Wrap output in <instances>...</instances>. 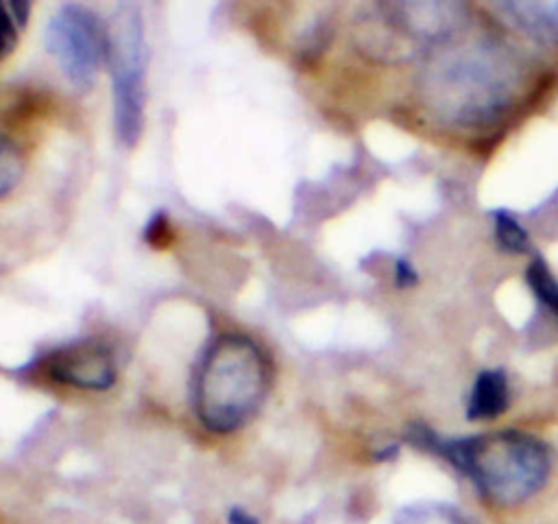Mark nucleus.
<instances>
[{"label": "nucleus", "instance_id": "f257e3e1", "mask_svg": "<svg viewBox=\"0 0 558 524\" xmlns=\"http://www.w3.org/2000/svg\"><path fill=\"white\" fill-rule=\"evenodd\" d=\"M521 81V63L504 41L453 37L429 55L416 92L421 105L438 122L486 127L512 107Z\"/></svg>", "mask_w": 558, "mask_h": 524}, {"label": "nucleus", "instance_id": "f03ea898", "mask_svg": "<svg viewBox=\"0 0 558 524\" xmlns=\"http://www.w3.org/2000/svg\"><path fill=\"white\" fill-rule=\"evenodd\" d=\"M408 439L447 458L486 500L501 507L519 504L538 493L551 472L549 445L521 430L442 439L427 426L414 424Z\"/></svg>", "mask_w": 558, "mask_h": 524}, {"label": "nucleus", "instance_id": "7ed1b4c3", "mask_svg": "<svg viewBox=\"0 0 558 524\" xmlns=\"http://www.w3.org/2000/svg\"><path fill=\"white\" fill-rule=\"evenodd\" d=\"M270 380V360L257 341L240 332H225L209 343L196 367L194 415L209 432H233L257 415Z\"/></svg>", "mask_w": 558, "mask_h": 524}, {"label": "nucleus", "instance_id": "20e7f679", "mask_svg": "<svg viewBox=\"0 0 558 524\" xmlns=\"http://www.w3.org/2000/svg\"><path fill=\"white\" fill-rule=\"evenodd\" d=\"M107 66L116 135L120 144L135 146L144 127L148 44L142 9L133 2L118 4L107 20Z\"/></svg>", "mask_w": 558, "mask_h": 524}, {"label": "nucleus", "instance_id": "39448f33", "mask_svg": "<svg viewBox=\"0 0 558 524\" xmlns=\"http://www.w3.org/2000/svg\"><path fill=\"white\" fill-rule=\"evenodd\" d=\"M46 50L59 63L65 79L76 87H89L107 61V22L81 4H61L44 28Z\"/></svg>", "mask_w": 558, "mask_h": 524}, {"label": "nucleus", "instance_id": "423d86ee", "mask_svg": "<svg viewBox=\"0 0 558 524\" xmlns=\"http://www.w3.org/2000/svg\"><path fill=\"white\" fill-rule=\"evenodd\" d=\"M44 367L54 382L85 391L111 389L118 376L111 349L94 338H83L54 349Z\"/></svg>", "mask_w": 558, "mask_h": 524}, {"label": "nucleus", "instance_id": "0eeeda50", "mask_svg": "<svg viewBox=\"0 0 558 524\" xmlns=\"http://www.w3.org/2000/svg\"><path fill=\"white\" fill-rule=\"evenodd\" d=\"M493 9L510 28L534 41L558 46V0L497 2Z\"/></svg>", "mask_w": 558, "mask_h": 524}, {"label": "nucleus", "instance_id": "6e6552de", "mask_svg": "<svg viewBox=\"0 0 558 524\" xmlns=\"http://www.w3.org/2000/svg\"><path fill=\"white\" fill-rule=\"evenodd\" d=\"M510 404V382L504 369H484L475 376L469 402L466 417L471 421L495 419Z\"/></svg>", "mask_w": 558, "mask_h": 524}, {"label": "nucleus", "instance_id": "1a4fd4ad", "mask_svg": "<svg viewBox=\"0 0 558 524\" xmlns=\"http://www.w3.org/2000/svg\"><path fill=\"white\" fill-rule=\"evenodd\" d=\"M395 524H473L460 509L447 502H414L397 511Z\"/></svg>", "mask_w": 558, "mask_h": 524}, {"label": "nucleus", "instance_id": "9d476101", "mask_svg": "<svg viewBox=\"0 0 558 524\" xmlns=\"http://www.w3.org/2000/svg\"><path fill=\"white\" fill-rule=\"evenodd\" d=\"M525 284L534 299L554 317H558V275L541 255H532L525 266Z\"/></svg>", "mask_w": 558, "mask_h": 524}, {"label": "nucleus", "instance_id": "9b49d317", "mask_svg": "<svg viewBox=\"0 0 558 524\" xmlns=\"http://www.w3.org/2000/svg\"><path fill=\"white\" fill-rule=\"evenodd\" d=\"M493 231H495V242L499 245L501 251L506 253H530V236L521 227V223L508 214L506 210L493 212Z\"/></svg>", "mask_w": 558, "mask_h": 524}, {"label": "nucleus", "instance_id": "f8f14e48", "mask_svg": "<svg viewBox=\"0 0 558 524\" xmlns=\"http://www.w3.org/2000/svg\"><path fill=\"white\" fill-rule=\"evenodd\" d=\"M22 177V159L17 155V148L2 138V148H0V194L7 196L13 186H17Z\"/></svg>", "mask_w": 558, "mask_h": 524}, {"label": "nucleus", "instance_id": "ddd939ff", "mask_svg": "<svg viewBox=\"0 0 558 524\" xmlns=\"http://www.w3.org/2000/svg\"><path fill=\"white\" fill-rule=\"evenodd\" d=\"M144 240L150 247H163L170 240V223L163 212H155L153 218L146 223L144 229Z\"/></svg>", "mask_w": 558, "mask_h": 524}, {"label": "nucleus", "instance_id": "4468645a", "mask_svg": "<svg viewBox=\"0 0 558 524\" xmlns=\"http://www.w3.org/2000/svg\"><path fill=\"white\" fill-rule=\"evenodd\" d=\"M392 275H395V286L397 288H410L418 282V275H416L412 262L405 260V258L395 260V273Z\"/></svg>", "mask_w": 558, "mask_h": 524}, {"label": "nucleus", "instance_id": "2eb2a0df", "mask_svg": "<svg viewBox=\"0 0 558 524\" xmlns=\"http://www.w3.org/2000/svg\"><path fill=\"white\" fill-rule=\"evenodd\" d=\"M0 41H2V55H9L17 41V24L2 11V20H0Z\"/></svg>", "mask_w": 558, "mask_h": 524}, {"label": "nucleus", "instance_id": "dca6fc26", "mask_svg": "<svg viewBox=\"0 0 558 524\" xmlns=\"http://www.w3.org/2000/svg\"><path fill=\"white\" fill-rule=\"evenodd\" d=\"M227 522L229 524H259L257 520H255V515H251L246 509H242V507H231L229 509V513H227Z\"/></svg>", "mask_w": 558, "mask_h": 524}]
</instances>
